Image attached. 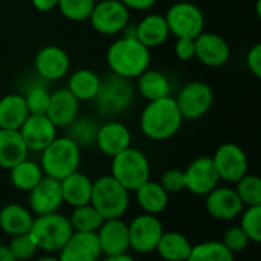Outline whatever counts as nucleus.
Wrapping results in <instances>:
<instances>
[{"instance_id": "f257e3e1", "label": "nucleus", "mask_w": 261, "mask_h": 261, "mask_svg": "<svg viewBox=\"0 0 261 261\" xmlns=\"http://www.w3.org/2000/svg\"><path fill=\"white\" fill-rule=\"evenodd\" d=\"M106 60L112 73L125 80H136L150 67L151 49L136 37L121 35L109 46Z\"/></svg>"}, {"instance_id": "f03ea898", "label": "nucleus", "mask_w": 261, "mask_h": 261, "mask_svg": "<svg viewBox=\"0 0 261 261\" xmlns=\"http://www.w3.org/2000/svg\"><path fill=\"white\" fill-rule=\"evenodd\" d=\"M184 121L174 96H165L147 102L139 116V127L145 138L161 142L174 138Z\"/></svg>"}, {"instance_id": "7ed1b4c3", "label": "nucleus", "mask_w": 261, "mask_h": 261, "mask_svg": "<svg viewBox=\"0 0 261 261\" xmlns=\"http://www.w3.org/2000/svg\"><path fill=\"white\" fill-rule=\"evenodd\" d=\"M81 164V148L67 136H57L43 151L40 167L44 176L63 180L78 171Z\"/></svg>"}, {"instance_id": "20e7f679", "label": "nucleus", "mask_w": 261, "mask_h": 261, "mask_svg": "<svg viewBox=\"0 0 261 261\" xmlns=\"http://www.w3.org/2000/svg\"><path fill=\"white\" fill-rule=\"evenodd\" d=\"M90 203L107 219H121L130 206V191H127L113 176H101L92 184Z\"/></svg>"}, {"instance_id": "39448f33", "label": "nucleus", "mask_w": 261, "mask_h": 261, "mask_svg": "<svg viewBox=\"0 0 261 261\" xmlns=\"http://www.w3.org/2000/svg\"><path fill=\"white\" fill-rule=\"evenodd\" d=\"M73 229L70 226L69 217L57 213L35 216L29 236L35 242L38 251L44 254H58L64 243L72 236Z\"/></svg>"}, {"instance_id": "423d86ee", "label": "nucleus", "mask_w": 261, "mask_h": 261, "mask_svg": "<svg viewBox=\"0 0 261 261\" xmlns=\"http://www.w3.org/2000/svg\"><path fill=\"white\" fill-rule=\"evenodd\" d=\"M151 167L144 151L128 147L112 158L110 176H113L127 191L133 193L150 179Z\"/></svg>"}, {"instance_id": "0eeeda50", "label": "nucleus", "mask_w": 261, "mask_h": 261, "mask_svg": "<svg viewBox=\"0 0 261 261\" xmlns=\"http://www.w3.org/2000/svg\"><path fill=\"white\" fill-rule=\"evenodd\" d=\"M93 101L101 115L115 116L124 113L135 101L132 80L121 78L115 73H110L104 80L101 78V86Z\"/></svg>"}, {"instance_id": "6e6552de", "label": "nucleus", "mask_w": 261, "mask_h": 261, "mask_svg": "<svg viewBox=\"0 0 261 261\" xmlns=\"http://www.w3.org/2000/svg\"><path fill=\"white\" fill-rule=\"evenodd\" d=\"M174 101L184 119L196 121L203 118L213 107L214 92L213 87L205 81H188L180 87Z\"/></svg>"}, {"instance_id": "1a4fd4ad", "label": "nucleus", "mask_w": 261, "mask_h": 261, "mask_svg": "<svg viewBox=\"0 0 261 261\" xmlns=\"http://www.w3.org/2000/svg\"><path fill=\"white\" fill-rule=\"evenodd\" d=\"M170 34L176 38H196L205 31L203 11L191 2H176L164 14Z\"/></svg>"}, {"instance_id": "9d476101", "label": "nucleus", "mask_w": 261, "mask_h": 261, "mask_svg": "<svg viewBox=\"0 0 261 261\" xmlns=\"http://www.w3.org/2000/svg\"><path fill=\"white\" fill-rule=\"evenodd\" d=\"M89 21L101 35H119L130 24V11L118 0H99L95 3Z\"/></svg>"}, {"instance_id": "9b49d317", "label": "nucleus", "mask_w": 261, "mask_h": 261, "mask_svg": "<svg viewBox=\"0 0 261 261\" xmlns=\"http://www.w3.org/2000/svg\"><path fill=\"white\" fill-rule=\"evenodd\" d=\"M211 159L214 162L219 179L226 184H236L249 173L248 156L245 150L234 142L222 144L211 156Z\"/></svg>"}, {"instance_id": "f8f14e48", "label": "nucleus", "mask_w": 261, "mask_h": 261, "mask_svg": "<svg viewBox=\"0 0 261 261\" xmlns=\"http://www.w3.org/2000/svg\"><path fill=\"white\" fill-rule=\"evenodd\" d=\"M164 234V225L158 216L139 214L128 223V239L130 251L136 254H151L154 252L161 236Z\"/></svg>"}, {"instance_id": "ddd939ff", "label": "nucleus", "mask_w": 261, "mask_h": 261, "mask_svg": "<svg viewBox=\"0 0 261 261\" xmlns=\"http://www.w3.org/2000/svg\"><path fill=\"white\" fill-rule=\"evenodd\" d=\"M185 190L194 196H206L219 187V174L216 171L211 156H199L188 164L184 170Z\"/></svg>"}, {"instance_id": "4468645a", "label": "nucleus", "mask_w": 261, "mask_h": 261, "mask_svg": "<svg viewBox=\"0 0 261 261\" xmlns=\"http://www.w3.org/2000/svg\"><path fill=\"white\" fill-rule=\"evenodd\" d=\"M206 213L220 222H232L240 217L245 210L236 190L231 187H216L205 196Z\"/></svg>"}, {"instance_id": "2eb2a0df", "label": "nucleus", "mask_w": 261, "mask_h": 261, "mask_svg": "<svg viewBox=\"0 0 261 261\" xmlns=\"http://www.w3.org/2000/svg\"><path fill=\"white\" fill-rule=\"evenodd\" d=\"M34 67L44 81H60L70 70V58L63 47L49 44L35 54Z\"/></svg>"}, {"instance_id": "dca6fc26", "label": "nucleus", "mask_w": 261, "mask_h": 261, "mask_svg": "<svg viewBox=\"0 0 261 261\" xmlns=\"http://www.w3.org/2000/svg\"><path fill=\"white\" fill-rule=\"evenodd\" d=\"M29 194V210L35 216L57 213L63 202L61 184L54 177L43 176L41 180L28 193Z\"/></svg>"}, {"instance_id": "f3484780", "label": "nucleus", "mask_w": 261, "mask_h": 261, "mask_svg": "<svg viewBox=\"0 0 261 261\" xmlns=\"http://www.w3.org/2000/svg\"><path fill=\"white\" fill-rule=\"evenodd\" d=\"M101 254L104 257L128 254L130 239H128V223L121 219H107L102 222L96 231Z\"/></svg>"}, {"instance_id": "a211bd4d", "label": "nucleus", "mask_w": 261, "mask_h": 261, "mask_svg": "<svg viewBox=\"0 0 261 261\" xmlns=\"http://www.w3.org/2000/svg\"><path fill=\"white\" fill-rule=\"evenodd\" d=\"M18 132L28 150L35 153H41L58 136V128L46 115H29Z\"/></svg>"}, {"instance_id": "6ab92c4d", "label": "nucleus", "mask_w": 261, "mask_h": 261, "mask_svg": "<svg viewBox=\"0 0 261 261\" xmlns=\"http://www.w3.org/2000/svg\"><path fill=\"white\" fill-rule=\"evenodd\" d=\"M196 46V60H199L203 66L208 67H222L229 61L231 47L228 41L216 34L203 31L200 35L194 38Z\"/></svg>"}, {"instance_id": "aec40b11", "label": "nucleus", "mask_w": 261, "mask_h": 261, "mask_svg": "<svg viewBox=\"0 0 261 261\" xmlns=\"http://www.w3.org/2000/svg\"><path fill=\"white\" fill-rule=\"evenodd\" d=\"M102 257L96 232L73 231L64 246L58 251L61 261H99Z\"/></svg>"}, {"instance_id": "412c9836", "label": "nucleus", "mask_w": 261, "mask_h": 261, "mask_svg": "<svg viewBox=\"0 0 261 261\" xmlns=\"http://www.w3.org/2000/svg\"><path fill=\"white\" fill-rule=\"evenodd\" d=\"M95 145L102 154L113 158L132 147V132L119 121H107L99 125Z\"/></svg>"}, {"instance_id": "4be33fe9", "label": "nucleus", "mask_w": 261, "mask_h": 261, "mask_svg": "<svg viewBox=\"0 0 261 261\" xmlns=\"http://www.w3.org/2000/svg\"><path fill=\"white\" fill-rule=\"evenodd\" d=\"M80 101L66 89H57L50 92L49 107L46 116L57 128H66L80 116Z\"/></svg>"}, {"instance_id": "5701e85b", "label": "nucleus", "mask_w": 261, "mask_h": 261, "mask_svg": "<svg viewBox=\"0 0 261 261\" xmlns=\"http://www.w3.org/2000/svg\"><path fill=\"white\" fill-rule=\"evenodd\" d=\"M170 29L164 14L150 12L135 24V37L148 49L164 44L170 38Z\"/></svg>"}, {"instance_id": "b1692460", "label": "nucleus", "mask_w": 261, "mask_h": 261, "mask_svg": "<svg viewBox=\"0 0 261 261\" xmlns=\"http://www.w3.org/2000/svg\"><path fill=\"white\" fill-rule=\"evenodd\" d=\"M60 184H61L63 202L67 203L69 206L76 208V206L90 203L93 180L87 174L78 170L69 174L67 177H64L63 180H60Z\"/></svg>"}, {"instance_id": "393cba45", "label": "nucleus", "mask_w": 261, "mask_h": 261, "mask_svg": "<svg viewBox=\"0 0 261 261\" xmlns=\"http://www.w3.org/2000/svg\"><path fill=\"white\" fill-rule=\"evenodd\" d=\"M133 193H135L139 208L145 214L159 216L161 213H164L167 210V206L170 203V194L161 187V184L158 180L148 179Z\"/></svg>"}, {"instance_id": "a878e982", "label": "nucleus", "mask_w": 261, "mask_h": 261, "mask_svg": "<svg viewBox=\"0 0 261 261\" xmlns=\"http://www.w3.org/2000/svg\"><path fill=\"white\" fill-rule=\"evenodd\" d=\"M34 214L20 203H6L0 210V229L9 237L29 232Z\"/></svg>"}, {"instance_id": "bb28decb", "label": "nucleus", "mask_w": 261, "mask_h": 261, "mask_svg": "<svg viewBox=\"0 0 261 261\" xmlns=\"http://www.w3.org/2000/svg\"><path fill=\"white\" fill-rule=\"evenodd\" d=\"M28 154L29 150L18 130H0V168L11 170Z\"/></svg>"}, {"instance_id": "cd10ccee", "label": "nucleus", "mask_w": 261, "mask_h": 261, "mask_svg": "<svg viewBox=\"0 0 261 261\" xmlns=\"http://www.w3.org/2000/svg\"><path fill=\"white\" fill-rule=\"evenodd\" d=\"M136 90L148 102L171 96V83L168 76L156 69H147L136 78Z\"/></svg>"}, {"instance_id": "c85d7f7f", "label": "nucleus", "mask_w": 261, "mask_h": 261, "mask_svg": "<svg viewBox=\"0 0 261 261\" xmlns=\"http://www.w3.org/2000/svg\"><path fill=\"white\" fill-rule=\"evenodd\" d=\"M28 116L23 95L8 93L0 98V130H18Z\"/></svg>"}, {"instance_id": "c756f323", "label": "nucleus", "mask_w": 261, "mask_h": 261, "mask_svg": "<svg viewBox=\"0 0 261 261\" xmlns=\"http://www.w3.org/2000/svg\"><path fill=\"white\" fill-rule=\"evenodd\" d=\"M101 86V76L90 69H78L72 72L67 78L66 89L80 101H93Z\"/></svg>"}, {"instance_id": "7c9ffc66", "label": "nucleus", "mask_w": 261, "mask_h": 261, "mask_svg": "<svg viewBox=\"0 0 261 261\" xmlns=\"http://www.w3.org/2000/svg\"><path fill=\"white\" fill-rule=\"evenodd\" d=\"M193 249L187 236L176 231H164L154 252L164 261H185Z\"/></svg>"}, {"instance_id": "2f4dec72", "label": "nucleus", "mask_w": 261, "mask_h": 261, "mask_svg": "<svg viewBox=\"0 0 261 261\" xmlns=\"http://www.w3.org/2000/svg\"><path fill=\"white\" fill-rule=\"evenodd\" d=\"M9 171V180L11 185L23 193H29L44 176L41 171L40 164L31 161V159H24L21 162H18L17 165H14Z\"/></svg>"}, {"instance_id": "473e14b6", "label": "nucleus", "mask_w": 261, "mask_h": 261, "mask_svg": "<svg viewBox=\"0 0 261 261\" xmlns=\"http://www.w3.org/2000/svg\"><path fill=\"white\" fill-rule=\"evenodd\" d=\"M99 124L93 118L87 116H78L72 124L66 127V135L70 141H73L80 148L95 145L96 133H98Z\"/></svg>"}, {"instance_id": "72a5a7b5", "label": "nucleus", "mask_w": 261, "mask_h": 261, "mask_svg": "<svg viewBox=\"0 0 261 261\" xmlns=\"http://www.w3.org/2000/svg\"><path fill=\"white\" fill-rule=\"evenodd\" d=\"M69 222H70L72 229L76 232H96L99 226L102 225L104 219L93 208L92 203H87V205L72 208Z\"/></svg>"}, {"instance_id": "f704fd0d", "label": "nucleus", "mask_w": 261, "mask_h": 261, "mask_svg": "<svg viewBox=\"0 0 261 261\" xmlns=\"http://www.w3.org/2000/svg\"><path fill=\"white\" fill-rule=\"evenodd\" d=\"M185 261H236V255L228 251L220 240H208L193 245Z\"/></svg>"}, {"instance_id": "c9c22d12", "label": "nucleus", "mask_w": 261, "mask_h": 261, "mask_svg": "<svg viewBox=\"0 0 261 261\" xmlns=\"http://www.w3.org/2000/svg\"><path fill=\"white\" fill-rule=\"evenodd\" d=\"M236 185V193L240 197L245 208L261 206V179L257 174H245Z\"/></svg>"}, {"instance_id": "e433bc0d", "label": "nucleus", "mask_w": 261, "mask_h": 261, "mask_svg": "<svg viewBox=\"0 0 261 261\" xmlns=\"http://www.w3.org/2000/svg\"><path fill=\"white\" fill-rule=\"evenodd\" d=\"M95 3V0H58L57 8L70 21H87Z\"/></svg>"}, {"instance_id": "4c0bfd02", "label": "nucleus", "mask_w": 261, "mask_h": 261, "mask_svg": "<svg viewBox=\"0 0 261 261\" xmlns=\"http://www.w3.org/2000/svg\"><path fill=\"white\" fill-rule=\"evenodd\" d=\"M239 226L245 231L251 243L261 242V206H248L240 214Z\"/></svg>"}, {"instance_id": "58836bf2", "label": "nucleus", "mask_w": 261, "mask_h": 261, "mask_svg": "<svg viewBox=\"0 0 261 261\" xmlns=\"http://www.w3.org/2000/svg\"><path fill=\"white\" fill-rule=\"evenodd\" d=\"M23 98L29 110V115H46V110L49 107L50 92L44 86L35 84L29 87L23 95Z\"/></svg>"}, {"instance_id": "ea45409f", "label": "nucleus", "mask_w": 261, "mask_h": 261, "mask_svg": "<svg viewBox=\"0 0 261 261\" xmlns=\"http://www.w3.org/2000/svg\"><path fill=\"white\" fill-rule=\"evenodd\" d=\"M6 246L11 251L15 261L31 260L38 252V248H37L35 242L32 240V237L29 236V232L11 237V240Z\"/></svg>"}, {"instance_id": "a19ab883", "label": "nucleus", "mask_w": 261, "mask_h": 261, "mask_svg": "<svg viewBox=\"0 0 261 261\" xmlns=\"http://www.w3.org/2000/svg\"><path fill=\"white\" fill-rule=\"evenodd\" d=\"M220 242H222V243L225 245V248H226L228 251H231L234 255L243 252V251L249 246V243H251L249 239H248V236L245 234V231H243L239 225L229 226V228L223 232V237H222Z\"/></svg>"}, {"instance_id": "79ce46f5", "label": "nucleus", "mask_w": 261, "mask_h": 261, "mask_svg": "<svg viewBox=\"0 0 261 261\" xmlns=\"http://www.w3.org/2000/svg\"><path fill=\"white\" fill-rule=\"evenodd\" d=\"M161 187L168 193V194H179L182 191H185V174L184 170L179 168H168L165 170L159 180Z\"/></svg>"}, {"instance_id": "37998d69", "label": "nucleus", "mask_w": 261, "mask_h": 261, "mask_svg": "<svg viewBox=\"0 0 261 261\" xmlns=\"http://www.w3.org/2000/svg\"><path fill=\"white\" fill-rule=\"evenodd\" d=\"M174 55L180 61H191V60H194L196 58L194 38H184V37L176 38V43H174Z\"/></svg>"}, {"instance_id": "c03bdc74", "label": "nucleus", "mask_w": 261, "mask_h": 261, "mask_svg": "<svg viewBox=\"0 0 261 261\" xmlns=\"http://www.w3.org/2000/svg\"><path fill=\"white\" fill-rule=\"evenodd\" d=\"M246 64H248V69L251 70V73L255 76V78H261V44L257 43L254 44L248 55H246Z\"/></svg>"}, {"instance_id": "a18cd8bd", "label": "nucleus", "mask_w": 261, "mask_h": 261, "mask_svg": "<svg viewBox=\"0 0 261 261\" xmlns=\"http://www.w3.org/2000/svg\"><path fill=\"white\" fill-rule=\"evenodd\" d=\"M118 2H121L128 11L144 12V11H150L158 0H118Z\"/></svg>"}, {"instance_id": "49530a36", "label": "nucleus", "mask_w": 261, "mask_h": 261, "mask_svg": "<svg viewBox=\"0 0 261 261\" xmlns=\"http://www.w3.org/2000/svg\"><path fill=\"white\" fill-rule=\"evenodd\" d=\"M31 3L38 12H50L58 6V0H31Z\"/></svg>"}, {"instance_id": "de8ad7c7", "label": "nucleus", "mask_w": 261, "mask_h": 261, "mask_svg": "<svg viewBox=\"0 0 261 261\" xmlns=\"http://www.w3.org/2000/svg\"><path fill=\"white\" fill-rule=\"evenodd\" d=\"M0 261H15V258L11 254V251L5 245H0Z\"/></svg>"}, {"instance_id": "09e8293b", "label": "nucleus", "mask_w": 261, "mask_h": 261, "mask_svg": "<svg viewBox=\"0 0 261 261\" xmlns=\"http://www.w3.org/2000/svg\"><path fill=\"white\" fill-rule=\"evenodd\" d=\"M101 261H136L130 254H121V255H112V257H104Z\"/></svg>"}, {"instance_id": "8fccbe9b", "label": "nucleus", "mask_w": 261, "mask_h": 261, "mask_svg": "<svg viewBox=\"0 0 261 261\" xmlns=\"http://www.w3.org/2000/svg\"><path fill=\"white\" fill-rule=\"evenodd\" d=\"M34 261H61L58 258V255H54V254H46V255H41L40 258Z\"/></svg>"}, {"instance_id": "3c124183", "label": "nucleus", "mask_w": 261, "mask_h": 261, "mask_svg": "<svg viewBox=\"0 0 261 261\" xmlns=\"http://www.w3.org/2000/svg\"><path fill=\"white\" fill-rule=\"evenodd\" d=\"M95 2H99V0H95Z\"/></svg>"}]
</instances>
